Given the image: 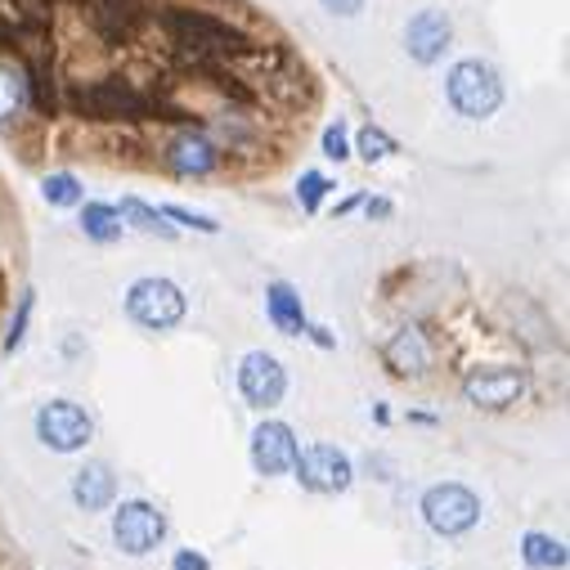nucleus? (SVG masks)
Segmentation results:
<instances>
[{
  "mask_svg": "<svg viewBox=\"0 0 570 570\" xmlns=\"http://www.w3.org/2000/svg\"><path fill=\"white\" fill-rule=\"evenodd\" d=\"M167 41L171 55L185 68H216V63H234L247 50V37L238 28H229L225 19L198 14V10H171L167 14Z\"/></svg>",
  "mask_w": 570,
  "mask_h": 570,
  "instance_id": "f257e3e1",
  "label": "nucleus"
},
{
  "mask_svg": "<svg viewBox=\"0 0 570 570\" xmlns=\"http://www.w3.org/2000/svg\"><path fill=\"white\" fill-rule=\"evenodd\" d=\"M445 95H450V108L468 121H481V117H494L499 104H503V81L494 72V63L485 59H463L454 63L450 81H445Z\"/></svg>",
  "mask_w": 570,
  "mask_h": 570,
  "instance_id": "f03ea898",
  "label": "nucleus"
},
{
  "mask_svg": "<svg viewBox=\"0 0 570 570\" xmlns=\"http://www.w3.org/2000/svg\"><path fill=\"white\" fill-rule=\"evenodd\" d=\"M185 311H189L185 293L176 288L171 278H158V274L135 278L130 293H126V315H130L139 328H149V333H171V328L185 320Z\"/></svg>",
  "mask_w": 570,
  "mask_h": 570,
  "instance_id": "7ed1b4c3",
  "label": "nucleus"
},
{
  "mask_svg": "<svg viewBox=\"0 0 570 570\" xmlns=\"http://www.w3.org/2000/svg\"><path fill=\"white\" fill-rule=\"evenodd\" d=\"M37 436L55 454H77L95 441V417L72 400H46L37 409Z\"/></svg>",
  "mask_w": 570,
  "mask_h": 570,
  "instance_id": "20e7f679",
  "label": "nucleus"
},
{
  "mask_svg": "<svg viewBox=\"0 0 570 570\" xmlns=\"http://www.w3.org/2000/svg\"><path fill=\"white\" fill-rule=\"evenodd\" d=\"M167 512L149 499H130L112 512V543L126 552V557H149L163 539H167Z\"/></svg>",
  "mask_w": 570,
  "mask_h": 570,
  "instance_id": "39448f33",
  "label": "nucleus"
},
{
  "mask_svg": "<svg viewBox=\"0 0 570 570\" xmlns=\"http://www.w3.org/2000/svg\"><path fill=\"white\" fill-rule=\"evenodd\" d=\"M422 521L432 525L436 534L454 539V534H468L476 521H481V499L459 485V481H445V485H432L422 494Z\"/></svg>",
  "mask_w": 570,
  "mask_h": 570,
  "instance_id": "423d86ee",
  "label": "nucleus"
},
{
  "mask_svg": "<svg viewBox=\"0 0 570 570\" xmlns=\"http://www.w3.org/2000/svg\"><path fill=\"white\" fill-rule=\"evenodd\" d=\"M293 472H297L302 490H311V494H346L351 481H355V468H351V459L337 445H306V450H297Z\"/></svg>",
  "mask_w": 570,
  "mask_h": 570,
  "instance_id": "0eeeda50",
  "label": "nucleus"
},
{
  "mask_svg": "<svg viewBox=\"0 0 570 570\" xmlns=\"http://www.w3.org/2000/svg\"><path fill=\"white\" fill-rule=\"evenodd\" d=\"M163 163L171 176H185V180H207L216 176L220 167V149L216 139L203 130V126H180L167 145H163Z\"/></svg>",
  "mask_w": 570,
  "mask_h": 570,
  "instance_id": "6e6552de",
  "label": "nucleus"
},
{
  "mask_svg": "<svg viewBox=\"0 0 570 570\" xmlns=\"http://www.w3.org/2000/svg\"><path fill=\"white\" fill-rule=\"evenodd\" d=\"M463 395H468V404L490 409V413L512 409L525 395V368H517V364H481V368H472L463 377Z\"/></svg>",
  "mask_w": 570,
  "mask_h": 570,
  "instance_id": "1a4fd4ad",
  "label": "nucleus"
},
{
  "mask_svg": "<svg viewBox=\"0 0 570 570\" xmlns=\"http://www.w3.org/2000/svg\"><path fill=\"white\" fill-rule=\"evenodd\" d=\"M238 391L252 409H274L283 395H288V373H283V364L265 351H247L243 364H238Z\"/></svg>",
  "mask_w": 570,
  "mask_h": 570,
  "instance_id": "9d476101",
  "label": "nucleus"
},
{
  "mask_svg": "<svg viewBox=\"0 0 570 570\" xmlns=\"http://www.w3.org/2000/svg\"><path fill=\"white\" fill-rule=\"evenodd\" d=\"M450 46H454V23H450V14L422 10V14L409 19V28H404V50H409L413 63L432 68V63H441V59L450 55Z\"/></svg>",
  "mask_w": 570,
  "mask_h": 570,
  "instance_id": "9b49d317",
  "label": "nucleus"
},
{
  "mask_svg": "<svg viewBox=\"0 0 570 570\" xmlns=\"http://www.w3.org/2000/svg\"><path fill=\"white\" fill-rule=\"evenodd\" d=\"M293 459H297V432L288 422L265 417L252 432V468L261 476H283V472H293Z\"/></svg>",
  "mask_w": 570,
  "mask_h": 570,
  "instance_id": "f8f14e48",
  "label": "nucleus"
},
{
  "mask_svg": "<svg viewBox=\"0 0 570 570\" xmlns=\"http://www.w3.org/2000/svg\"><path fill=\"white\" fill-rule=\"evenodd\" d=\"M382 360L395 377H426L436 364V351H432V342H426V333L417 324H409V328L391 333V342L382 346Z\"/></svg>",
  "mask_w": 570,
  "mask_h": 570,
  "instance_id": "ddd939ff",
  "label": "nucleus"
},
{
  "mask_svg": "<svg viewBox=\"0 0 570 570\" xmlns=\"http://www.w3.org/2000/svg\"><path fill=\"white\" fill-rule=\"evenodd\" d=\"M112 499H117V476L108 463H86L72 476V503L81 512H104V508H112Z\"/></svg>",
  "mask_w": 570,
  "mask_h": 570,
  "instance_id": "4468645a",
  "label": "nucleus"
},
{
  "mask_svg": "<svg viewBox=\"0 0 570 570\" xmlns=\"http://www.w3.org/2000/svg\"><path fill=\"white\" fill-rule=\"evenodd\" d=\"M265 315H269V324L283 333V337H306V306H302V297L288 288V283H269L265 288Z\"/></svg>",
  "mask_w": 570,
  "mask_h": 570,
  "instance_id": "2eb2a0df",
  "label": "nucleus"
},
{
  "mask_svg": "<svg viewBox=\"0 0 570 570\" xmlns=\"http://www.w3.org/2000/svg\"><path fill=\"white\" fill-rule=\"evenodd\" d=\"M28 108H32V77H28V63L0 59V126L19 121Z\"/></svg>",
  "mask_w": 570,
  "mask_h": 570,
  "instance_id": "dca6fc26",
  "label": "nucleus"
},
{
  "mask_svg": "<svg viewBox=\"0 0 570 570\" xmlns=\"http://www.w3.org/2000/svg\"><path fill=\"white\" fill-rule=\"evenodd\" d=\"M207 135L216 139V149L229 154V158H252V154L261 149V130H256L243 112H220Z\"/></svg>",
  "mask_w": 570,
  "mask_h": 570,
  "instance_id": "f3484780",
  "label": "nucleus"
},
{
  "mask_svg": "<svg viewBox=\"0 0 570 570\" xmlns=\"http://www.w3.org/2000/svg\"><path fill=\"white\" fill-rule=\"evenodd\" d=\"M521 561L530 566V570H566V543L561 539H552V534H543V530H525L521 534Z\"/></svg>",
  "mask_w": 570,
  "mask_h": 570,
  "instance_id": "a211bd4d",
  "label": "nucleus"
},
{
  "mask_svg": "<svg viewBox=\"0 0 570 570\" xmlns=\"http://www.w3.org/2000/svg\"><path fill=\"white\" fill-rule=\"evenodd\" d=\"M121 216H117V207L112 203H86L81 207V234L90 238V243H117L121 238Z\"/></svg>",
  "mask_w": 570,
  "mask_h": 570,
  "instance_id": "6ab92c4d",
  "label": "nucleus"
},
{
  "mask_svg": "<svg viewBox=\"0 0 570 570\" xmlns=\"http://www.w3.org/2000/svg\"><path fill=\"white\" fill-rule=\"evenodd\" d=\"M117 216H121V225H135V229H145V234L176 238V225H167V216L158 207H149L145 198H121L117 203Z\"/></svg>",
  "mask_w": 570,
  "mask_h": 570,
  "instance_id": "aec40b11",
  "label": "nucleus"
},
{
  "mask_svg": "<svg viewBox=\"0 0 570 570\" xmlns=\"http://www.w3.org/2000/svg\"><path fill=\"white\" fill-rule=\"evenodd\" d=\"M41 194L50 207H81V180L72 171H50L41 180Z\"/></svg>",
  "mask_w": 570,
  "mask_h": 570,
  "instance_id": "412c9836",
  "label": "nucleus"
},
{
  "mask_svg": "<svg viewBox=\"0 0 570 570\" xmlns=\"http://www.w3.org/2000/svg\"><path fill=\"white\" fill-rule=\"evenodd\" d=\"M355 154H360L364 163H382V158L395 154V139H391L382 126H364V130L355 135Z\"/></svg>",
  "mask_w": 570,
  "mask_h": 570,
  "instance_id": "4be33fe9",
  "label": "nucleus"
},
{
  "mask_svg": "<svg viewBox=\"0 0 570 570\" xmlns=\"http://www.w3.org/2000/svg\"><path fill=\"white\" fill-rule=\"evenodd\" d=\"M32 306H37V293H32V288H23V293H19V311H14V324H10V333H6V355H14V351L23 346V337H28V324H32Z\"/></svg>",
  "mask_w": 570,
  "mask_h": 570,
  "instance_id": "5701e85b",
  "label": "nucleus"
},
{
  "mask_svg": "<svg viewBox=\"0 0 570 570\" xmlns=\"http://www.w3.org/2000/svg\"><path fill=\"white\" fill-rule=\"evenodd\" d=\"M333 194V180L328 176H320V171H302V180H297V198H302V207L306 212H320V203Z\"/></svg>",
  "mask_w": 570,
  "mask_h": 570,
  "instance_id": "b1692460",
  "label": "nucleus"
},
{
  "mask_svg": "<svg viewBox=\"0 0 570 570\" xmlns=\"http://www.w3.org/2000/svg\"><path fill=\"white\" fill-rule=\"evenodd\" d=\"M324 158H328V163H346V158H351V139H346V126H342V121H333V126L324 130Z\"/></svg>",
  "mask_w": 570,
  "mask_h": 570,
  "instance_id": "393cba45",
  "label": "nucleus"
},
{
  "mask_svg": "<svg viewBox=\"0 0 570 570\" xmlns=\"http://www.w3.org/2000/svg\"><path fill=\"white\" fill-rule=\"evenodd\" d=\"M167 220H176V225H189V229H198V234H216L220 225L212 220V216H198V212H185V207H158Z\"/></svg>",
  "mask_w": 570,
  "mask_h": 570,
  "instance_id": "a878e982",
  "label": "nucleus"
},
{
  "mask_svg": "<svg viewBox=\"0 0 570 570\" xmlns=\"http://www.w3.org/2000/svg\"><path fill=\"white\" fill-rule=\"evenodd\" d=\"M171 570H212V561H207L203 552H194V548H180V552L171 557Z\"/></svg>",
  "mask_w": 570,
  "mask_h": 570,
  "instance_id": "bb28decb",
  "label": "nucleus"
},
{
  "mask_svg": "<svg viewBox=\"0 0 570 570\" xmlns=\"http://www.w3.org/2000/svg\"><path fill=\"white\" fill-rule=\"evenodd\" d=\"M320 6H324L328 14H337V19H351V14L364 10V0H320Z\"/></svg>",
  "mask_w": 570,
  "mask_h": 570,
  "instance_id": "cd10ccee",
  "label": "nucleus"
},
{
  "mask_svg": "<svg viewBox=\"0 0 570 570\" xmlns=\"http://www.w3.org/2000/svg\"><path fill=\"white\" fill-rule=\"evenodd\" d=\"M360 207L368 212V220H386L391 216V198H364Z\"/></svg>",
  "mask_w": 570,
  "mask_h": 570,
  "instance_id": "c85d7f7f",
  "label": "nucleus"
},
{
  "mask_svg": "<svg viewBox=\"0 0 570 570\" xmlns=\"http://www.w3.org/2000/svg\"><path fill=\"white\" fill-rule=\"evenodd\" d=\"M360 203H364V194H351V198H346V203H342V207H333V212H337V216H351V212H355V207H360Z\"/></svg>",
  "mask_w": 570,
  "mask_h": 570,
  "instance_id": "c756f323",
  "label": "nucleus"
},
{
  "mask_svg": "<svg viewBox=\"0 0 570 570\" xmlns=\"http://www.w3.org/2000/svg\"><path fill=\"white\" fill-rule=\"evenodd\" d=\"M306 333H311V337H315L320 346H333V337H328V328H311V324H306Z\"/></svg>",
  "mask_w": 570,
  "mask_h": 570,
  "instance_id": "7c9ffc66",
  "label": "nucleus"
}]
</instances>
